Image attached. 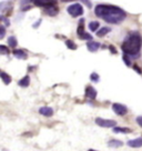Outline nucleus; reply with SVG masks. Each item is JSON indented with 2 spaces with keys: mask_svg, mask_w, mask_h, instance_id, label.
<instances>
[{
  "mask_svg": "<svg viewBox=\"0 0 142 151\" xmlns=\"http://www.w3.org/2000/svg\"><path fill=\"white\" fill-rule=\"evenodd\" d=\"M137 123L140 126V127H142V117H138L137 118Z\"/></svg>",
  "mask_w": 142,
  "mask_h": 151,
  "instance_id": "393cba45",
  "label": "nucleus"
},
{
  "mask_svg": "<svg viewBox=\"0 0 142 151\" xmlns=\"http://www.w3.org/2000/svg\"><path fill=\"white\" fill-rule=\"evenodd\" d=\"M122 145H123V143L121 142L120 140H110L109 143H108V145H109V147H112V148H119V147H121Z\"/></svg>",
  "mask_w": 142,
  "mask_h": 151,
  "instance_id": "dca6fc26",
  "label": "nucleus"
},
{
  "mask_svg": "<svg viewBox=\"0 0 142 151\" xmlns=\"http://www.w3.org/2000/svg\"><path fill=\"white\" fill-rule=\"evenodd\" d=\"M96 123L98 124L99 127H102V128H115L117 126V121H115V120L102 119V118H97Z\"/></svg>",
  "mask_w": 142,
  "mask_h": 151,
  "instance_id": "20e7f679",
  "label": "nucleus"
},
{
  "mask_svg": "<svg viewBox=\"0 0 142 151\" xmlns=\"http://www.w3.org/2000/svg\"><path fill=\"white\" fill-rule=\"evenodd\" d=\"M12 55L18 58V59H27V53L23 50H13L12 51Z\"/></svg>",
  "mask_w": 142,
  "mask_h": 151,
  "instance_id": "9b49d317",
  "label": "nucleus"
},
{
  "mask_svg": "<svg viewBox=\"0 0 142 151\" xmlns=\"http://www.w3.org/2000/svg\"><path fill=\"white\" fill-rule=\"evenodd\" d=\"M90 78H91V80L94 81V82H98L99 81V74L98 73H96V72H93V73H91Z\"/></svg>",
  "mask_w": 142,
  "mask_h": 151,
  "instance_id": "4be33fe9",
  "label": "nucleus"
},
{
  "mask_svg": "<svg viewBox=\"0 0 142 151\" xmlns=\"http://www.w3.org/2000/svg\"><path fill=\"white\" fill-rule=\"evenodd\" d=\"M5 34H6V29H5V27L0 26V39H2V38L5 37Z\"/></svg>",
  "mask_w": 142,
  "mask_h": 151,
  "instance_id": "b1692460",
  "label": "nucleus"
},
{
  "mask_svg": "<svg viewBox=\"0 0 142 151\" xmlns=\"http://www.w3.org/2000/svg\"><path fill=\"white\" fill-rule=\"evenodd\" d=\"M40 23H41V19H39V20H38V21H37L36 23H33V28H38L39 25H40Z\"/></svg>",
  "mask_w": 142,
  "mask_h": 151,
  "instance_id": "a878e982",
  "label": "nucleus"
},
{
  "mask_svg": "<svg viewBox=\"0 0 142 151\" xmlns=\"http://www.w3.org/2000/svg\"><path fill=\"white\" fill-rule=\"evenodd\" d=\"M110 31H111V28H109V27H102V29H100L97 32V36L98 37H103L107 34H109Z\"/></svg>",
  "mask_w": 142,
  "mask_h": 151,
  "instance_id": "2eb2a0df",
  "label": "nucleus"
},
{
  "mask_svg": "<svg viewBox=\"0 0 142 151\" xmlns=\"http://www.w3.org/2000/svg\"><path fill=\"white\" fill-rule=\"evenodd\" d=\"M80 39H84V40H91L92 39V36L91 34H87V32H84V34H82L81 37H80Z\"/></svg>",
  "mask_w": 142,
  "mask_h": 151,
  "instance_id": "5701e85b",
  "label": "nucleus"
},
{
  "mask_svg": "<svg viewBox=\"0 0 142 151\" xmlns=\"http://www.w3.org/2000/svg\"><path fill=\"white\" fill-rule=\"evenodd\" d=\"M67 11L72 17H79L83 15V8L80 4H73L67 8Z\"/></svg>",
  "mask_w": 142,
  "mask_h": 151,
  "instance_id": "7ed1b4c3",
  "label": "nucleus"
},
{
  "mask_svg": "<svg viewBox=\"0 0 142 151\" xmlns=\"http://www.w3.org/2000/svg\"><path fill=\"white\" fill-rule=\"evenodd\" d=\"M94 13L109 23H120L126 19V12L117 6L98 5L94 8Z\"/></svg>",
  "mask_w": 142,
  "mask_h": 151,
  "instance_id": "f257e3e1",
  "label": "nucleus"
},
{
  "mask_svg": "<svg viewBox=\"0 0 142 151\" xmlns=\"http://www.w3.org/2000/svg\"><path fill=\"white\" fill-rule=\"evenodd\" d=\"M86 97L89 98V99H96V97H97V90L92 88V87H87V89H86Z\"/></svg>",
  "mask_w": 142,
  "mask_h": 151,
  "instance_id": "6e6552de",
  "label": "nucleus"
},
{
  "mask_svg": "<svg viewBox=\"0 0 142 151\" xmlns=\"http://www.w3.org/2000/svg\"><path fill=\"white\" fill-rule=\"evenodd\" d=\"M110 50L113 51V53H117V50L115 49V47H113V46H110Z\"/></svg>",
  "mask_w": 142,
  "mask_h": 151,
  "instance_id": "cd10ccee",
  "label": "nucleus"
},
{
  "mask_svg": "<svg viewBox=\"0 0 142 151\" xmlns=\"http://www.w3.org/2000/svg\"><path fill=\"white\" fill-rule=\"evenodd\" d=\"M30 84V78H29V76H26V77H23L21 80H19V82L18 84L20 86V87H28Z\"/></svg>",
  "mask_w": 142,
  "mask_h": 151,
  "instance_id": "4468645a",
  "label": "nucleus"
},
{
  "mask_svg": "<svg viewBox=\"0 0 142 151\" xmlns=\"http://www.w3.org/2000/svg\"><path fill=\"white\" fill-rule=\"evenodd\" d=\"M8 45H9V47H11V48H15L17 45H18V41H17L16 37H9L8 38Z\"/></svg>",
  "mask_w": 142,
  "mask_h": 151,
  "instance_id": "f3484780",
  "label": "nucleus"
},
{
  "mask_svg": "<svg viewBox=\"0 0 142 151\" xmlns=\"http://www.w3.org/2000/svg\"><path fill=\"white\" fill-rule=\"evenodd\" d=\"M142 47V37L139 32H132L128 34L124 39L123 44L121 46L124 55L132 57L139 56V52L141 50Z\"/></svg>",
  "mask_w": 142,
  "mask_h": 151,
  "instance_id": "f03ea898",
  "label": "nucleus"
},
{
  "mask_svg": "<svg viewBox=\"0 0 142 151\" xmlns=\"http://www.w3.org/2000/svg\"><path fill=\"white\" fill-rule=\"evenodd\" d=\"M122 59H123V61H124V63H126L127 66H131V60H130V58L128 57V55H123Z\"/></svg>",
  "mask_w": 142,
  "mask_h": 151,
  "instance_id": "412c9836",
  "label": "nucleus"
},
{
  "mask_svg": "<svg viewBox=\"0 0 142 151\" xmlns=\"http://www.w3.org/2000/svg\"><path fill=\"white\" fill-rule=\"evenodd\" d=\"M39 112H40V114H42L44 117H51L53 114V110L50 107H41L39 109Z\"/></svg>",
  "mask_w": 142,
  "mask_h": 151,
  "instance_id": "0eeeda50",
  "label": "nucleus"
},
{
  "mask_svg": "<svg viewBox=\"0 0 142 151\" xmlns=\"http://www.w3.org/2000/svg\"><path fill=\"white\" fill-rule=\"evenodd\" d=\"M88 151H97V150H93V149H90V150H88Z\"/></svg>",
  "mask_w": 142,
  "mask_h": 151,
  "instance_id": "c85d7f7f",
  "label": "nucleus"
},
{
  "mask_svg": "<svg viewBox=\"0 0 142 151\" xmlns=\"http://www.w3.org/2000/svg\"><path fill=\"white\" fill-rule=\"evenodd\" d=\"M113 132L117 133H130L131 130L129 128H122V127H115L113 128Z\"/></svg>",
  "mask_w": 142,
  "mask_h": 151,
  "instance_id": "f8f14e48",
  "label": "nucleus"
},
{
  "mask_svg": "<svg viewBox=\"0 0 142 151\" xmlns=\"http://www.w3.org/2000/svg\"><path fill=\"white\" fill-rule=\"evenodd\" d=\"M127 145L131 148H141L142 147V138H137V139L129 140Z\"/></svg>",
  "mask_w": 142,
  "mask_h": 151,
  "instance_id": "423d86ee",
  "label": "nucleus"
},
{
  "mask_svg": "<svg viewBox=\"0 0 142 151\" xmlns=\"http://www.w3.org/2000/svg\"><path fill=\"white\" fill-rule=\"evenodd\" d=\"M87 48H88V50L89 51H91V52H96V51L100 48V44L97 42V41H89V42L87 44Z\"/></svg>",
  "mask_w": 142,
  "mask_h": 151,
  "instance_id": "1a4fd4ad",
  "label": "nucleus"
},
{
  "mask_svg": "<svg viewBox=\"0 0 142 151\" xmlns=\"http://www.w3.org/2000/svg\"><path fill=\"white\" fill-rule=\"evenodd\" d=\"M0 53H1V55H8V53H9V49H8V47L0 45Z\"/></svg>",
  "mask_w": 142,
  "mask_h": 151,
  "instance_id": "aec40b11",
  "label": "nucleus"
},
{
  "mask_svg": "<svg viewBox=\"0 0 142 151\" xmlns=\"http://www.w3.org/2000/svg\"><path fill=\"white\" fill-rule=\"evenodd\" d=\"M0 78L2 79V81H4L5 84H9L11 82V77L6 72H0Z\"/></svg>",
  "mask_w": 142,
  "mask_h": 151,
  "instance_id": "ddd939ff",
  "label": "nucleus"
},
{
  "mask_svg": "<svg viewBox=\"0 0 142 151\" xmlns=\"http://www.w3.org/2000/svg\"><path fill=\"white\" fill-rule=\"evenodd\" d=\"M112 109L119 116H124L128 112V108L124 105H121V103H113L112 105Z\"/></svg>",
  "mask_w": 142,
  "mask_h": 151,
  "instance_id": "39448f33",
  "label": "nucleus"
},
{
  "mask_svg": "<svg viewBox=\"0 0 142 151\" xmlns=\"http://www.w3.org/2000/svg\"><path fill=\"white\" fill-rule=\"evenodd\" d=\"M99 26H100V23H99L98 21H91V22L89 23V29H90L91 31H97Z\"/></svg>",
  "mask_w": 142,
  "mask_h": 151,
  "instance_id": "a211bd4d",
  "label": "nucleus"
},
{
  "mask_svg": "<svg viewBox=\"0 0 142 151\" xmlns=\"http://www.w3.org/2000/svg\"><path fill=\"white\" fill-rule=\"evenodd\" d=\"M133 69H134V70H136L137 72L142 73V70H141V69H140V68H139V67H138V66H134V67H133Z\"/></svg>",
  "mask_w": 142,
  "mask_h": 151,
  "instance_id": "bb28decb",
  "label": "nucleus"
},
{
  "mask_svg": "<svg viewBox=\"0 0 142 151\" xmlns=\"http://www.w3.org/2000/svg\"><path fill=\"white\" fill-rule=\"evenodd\" d=\"M66 46L69 48V49H71V50H76L77 49V46L76 44L72 41V40H67L66 41Z\"/></svg>",
  "mask_w": 142,
  "mask_h": 151,
  "instance_id": "6ab92c4d",
  "label": "nucleus"
},
{
  "mask_svg": "<svg viewBox=\"0 0 142 151\" xmlns=\"http://www.w3.org/2000/svg\"><path fill=\"white\" fill-rule=\"evenodd\" d=\"M44 11H46V13H48L49 16H56V15L59 12V9H58V7H56L55 4H53V5H51V6L47 7V8L44 9Z\"/></svg>",
  "mask_w": 142,
  "mask_h": 151,
  "instance_id": "9d476101",
  "label": "nucleus"
}]
</instances>
